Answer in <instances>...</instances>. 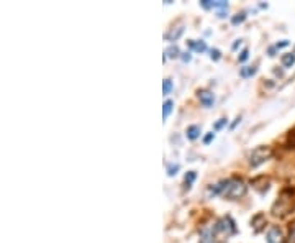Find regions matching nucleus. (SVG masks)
<instances>
[{"label": "nucleus", "instance_id": "1", "mask_svg": "<svg viewBox=\"0 0 295 243\" xmlns=\"http://www.w3.org/2000/svg\"><path fill=\"white\" fill-rule=\"evenodd\" d=\"M246 194V184L243 179L233 178V179H225L223 181V197L228 199H239Z\"/></svg>", "mask_w": 295, "mask_h": 243}, {"label": "nucleus", "instance_id": "2", "mask_svg": "<svg viewBox=\"0 0 295 243\" xmlns=\"http://www.w3.org/2000/svg\"><path fill=\"white\" fill-rule=\"evenodd\" d=\"M271 154H273V151H271L269 146H258L256 150H253L250 156V164L253 168H258L271 158Z\"/></svg>", "mask_w": 295, "mask_h": 243}, {"label": "nucleus", "instance_id": "3", "mask_svg": "<svg viewBox=\"0 0 295 243\" xmlns=\"http://www.w3.org/2000/svg\"><path fill=\"white\" fill-rule=\"evenodd\" d=\"M200 5L204 7V9H213L218 13V17L223 18L225 15H227V10H228V2L227 0H200Z\"/></svg>", "mask_w": 295, "mask_h": 243}, {"label": "nucleus", "instance_id": "4", "mask_svg": "<svg viewBox=\"0 0 295 243\" xmlns=\"http://www.w3.org/2000/svg\"><path fill=\"white\" fill-rule=\"evenodd\" d=\"M215 232L223 233V235H227V237H230V235H233V233L236 232L235 222H233L230 217H223V218H220L218 222H216V225H215Z\"/></svg>", "mask_w": 295, "mask_h": 243}, {"label": "nucleus", "instance_id": "5", "mask_svg": "<svg viewBox=\"0 0 295 243\" xmlns=\"http://www.w3.org/2000/svg\"><path fill=\"white\" fill-rule=\"evenodd\" d=\"M267 243H284V235L279 227H271L267 235H266Z\"/></svg>", "mask_w": 295, "mask_h": 243}, {"label": "nucleus", "instance_id": "6", "mask_svg": "<svg viewBox=\"0 0 295 243\" xmlns=\"http://www.w3.org/2000/svg\"><path fill=\"white\" fill-rule=\"evenodd\" d=\"M199 99H200L202 104H204V107H207V108L213 107V104H215V96H213V92H210V91H200Z\"/></svg>", "mask_w": 295, "mask_h": 243}, {"label": "nucleus", "instance_id": "7", "mask_svg": "<svg viewBox=\"0 0 295 243\" xmlns=\"http://www.w3.org/2000/svg\"><path fill=\"white\" fill-rule=\"evenodd\" d=\"M199 243H215V229H210V227L202 229Z\"/></svg>", "mask_w": 295, "mask_h": 243}, {"label": "nucleus", "instance_id": "8", "mask_svg": "<svg viewBox=\"0 0 295 243\" xmlns=\"http://www.w3.org/2000/svg\"><path fill=\"white\" fill-rule=\"evenodd\" d=\"M181 50L177 48V45H170L169 48H166V51H164V61L167 59V58H181Z\"/></svg>", "mask_w": 295, "mask_h": 243}, {"label": "nucleus", "instance_id": "9", "mask_svg": "<svg viewBox=\"0 0 295 243\" xmlns=\"http://www.w3.org/2000/svg\"><path fill=\"white\" fill-rule=\"evenodd\" d=\"M189 48L193 50L195 53H204L207 51V43L205 41H195V40H189Z\"/></svg>", "mask_w": 295, "mask_h": 243}, {"label": "nucleus", "instance_id": "10", "mask_svg": "<svg viewBox=\"0 0 295 243\" xmlns=\"http://www.w3.org/2000/svg\"><path fill=\"white\" fill-rule=\"evenodd\" d=\"M200 133H202L200 125H190V127L187 128V131H185V135H187L189 140H197L200 137Z\"/></svg>", "mask_w": 295, "mask_h": 243}, {"label": "nucleus", "instance_id": "11", "mask_svg": "<svg viewBox=\"0 0 295 243\" xmlns=\"http://www.w3.org/2000/svg\"><path fill=\"white\" fill-rule=\"evenodd\" d=\"M173 108H174V100L167 99L164 102V105H162V119L167 120V117L170 115V112H173Z\"/></svg>", "mask_w": 295, "mask_h": 243}, {"label": "nucleus", "instance_id": "12", "mask_svg": "<svg viewBox=\"0 0 295 243\" xmlns=\"http://www.w3.org/2000/svg\"><path fill=\"white\" fill-rule=\"evenodd\" d=\"M282 61V66L284 68H292L295 64V53H287L284 54V56L281 58Z\"/></svg>", "mask_w": 295, "mask_h": 243}, {"label": "nucleus", "instance_id": "13", "mask_svg": "<svg viewBox=\"0 0 295 243\" xmlns=\"http://www.w3.org/2000/svg\"><path fill=\"white\" fill-rule=\"evenodd\" d=\"M256 71H258V69H256V66H243L241 69H239V76L244 77V79H246V77L254 76Z\"/></svg>", "mask_w": 295, "mask_h": 243}, {"label": "nucleus", "instance_id": "14", "mask_svg": "<svg viewBox=\"0 0 295 243\" xmlns=\"http://www.w3.org/2000/svg\"><path fill=\"white\" fill-rule=\"evenodd\" d=\"M182 33H184V27H177L176 30L170 31V33H167V35H166V38H167L169 41H177V40H179V36H181Z\"/></svg>", "mask_w": 295, "mask_h": 243}, {"label": "nucleus", "instance_id": "15", "mask_svg": "<svg viewBox=\"0 0 295 243\" xmlns=\"http://www.w3.org/2000/svg\"><path fill=\"white\" fill-rule=\"evenodd\" d=\"M197 179V172L195 171H189L187 174H185V187H187V189H190V186L193 184V181H195Z\"/></svg>", "mask_w": 295, "mask_h": 243}, {"label": "nucleus", "instance_id": "16", "mask_svg": "<svg viewBox=\"0 0 295 243\" xmlns=\"http://www.w3.org/2000/svg\"><path fill=\"white\" fill-rule=\"evenodd\" d=\"M290 45V41L289 40H284V41H281V43H276L273 48L269 50V56H274V51L276 50H282V48H287V46Z\"/></svg>", "mask_w": 295, "mask_h": 243}, {"label": "nucleus", "instance_id": "17", "mask_svg": "<svg viewBox=\"0 0 295 243\" xmlns=\"http://www.w3.org/2000/svg\"><path fill=\"white\" fill-rule=\"evenodd\" d=\"M170 91H173V81L164 79V84H162V94H164V96H169Z\"/></svg>", "mask_w": 295, "mask_h": 243}, {"label": "nucleus", "instance_id": "18", "mask_svg": "<svg viewBox=\"0 0 295 243\" xmlns=\"http://www.w3.org/2000/svg\"><path fill=\"white\" fill-rule=\"evenodd\" d=\"M181 169V166H179V164H169V166H167V176L169 178H173V176H176L177 174V171H179Z\"/></svg>", "mask_w": 295, "mask_h": 243}, {"label": "nucleus", "instance_id": "19", "mask_svg": "<svg viewBox=\"0 0 295 243\" xmlns=\"http://www.w3.org/2000/svg\"><path fill=\"white\" fill-rule=\"evenodd\" d=\"M244 20H246V13H238L231 18V23L233 25H239V23H243Z\"/></svg>", "mask_w": 295, "mask_h": 243}, {"label": "nucleus", "instance_id": "20", "mask_svg": "<svg viewBox=\"0 0 295 243\" xmlns=\"http://www.w3.org/2000/svg\"><path fill=\"white\" fill-rule=\"evenodd\" d=\"M227 123H228V120H227V119H220L218 122H216V123L213 125V130H215V131H218V130H222Z\"/></svg>", "mask_w": 295, "mask_h": 243}, {"label": "nucleus", "instance_id": "21", "mask_svg": "<svg viewBox=\"0 0 295 243\" xmlns=\"http://www.w3.org/2000/svg\"><path fill=\"white\" fill-rule=\"evenodd\" d=\"M210 58H212L213 61H218V59L222 58V53L216 50V48H212V50H210Z\"/></svg>", "mask_w": 295, "mask_h": 243}, {"label": "nucleus", "instance_id": "22", "mask_svg": "<svg viewBox=\"0 0 295 243\" xmlns=\"http://www.w3.org/2000/svg\"><path fill=\"white\" fill-rule=\"evenodd\" d=\"M213 138H215V133H213V131H210V133H207V135L204 137V145H210Z\"/></svg>", "mask_w": 295, "mask_h": 243}, {"label": "nucleus", "instance_id": "23", "mask_svg": "<svg viewBox=\"0 0 295 243\" xmlns=\"http://www.w3.org/2000/svg\"><path fill=\"white\" fill-rule=\"evenodd\" d=\"M248 58H250V51H248V50H243V51H241V54H239V56H238L239 62H244Z\"/></svg>", "mask_w": 295, "mask_h": 243}, {"label": "nucleus", "instance_id": "24", "mask_svg": "<svg viewBox=\"0 0 295 243\" xmlns=\"http://www.w3.org/2000/svg\"><path fill=\"white\" fill-rule=\"evenodd\" d=\"M181 59H182L184 62H189V61L192 59V54H190L189 51H187V53H182V54H181Z\"/></svg>", "mask_w": 295, "mask_h": 243}, {"label": "nucleus", "instance_id": "25", "mask_svg": "<svg viewBox=\"0 0 295 243\" xmlns=\"http://www.w3.org/2000/svg\"><path fill=\"white\" fill-rule=\"evenodd\" d=\"M290 241L295 243V222H293V225L290 227Z\"/></svg>", "mask_w": 295, "mask_h": 243}, {"label": "nucleus", "instance_id": "26", "mask_svg": "<svg viewBox=\"0 0 295 243\" xmlns=\"http://www.w3.org/2000/svg\"><path fill=\"white\" fill-rule=\"evenodd\" d=\"M239 43H241V41H239V40H238V41H236L235 45H233V50H236V48H238V46H239Z\"/></svg>", "mask_w": 295, "mask_h": 243}]
</instances>
